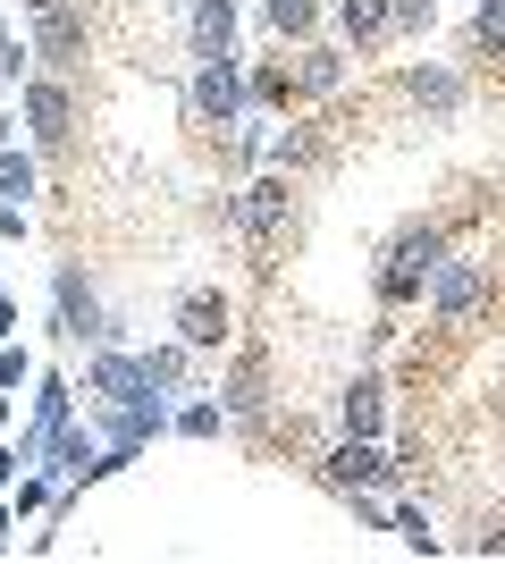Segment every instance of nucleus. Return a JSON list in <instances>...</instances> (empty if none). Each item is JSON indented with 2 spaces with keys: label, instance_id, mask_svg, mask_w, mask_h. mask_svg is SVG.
Returning <instances> with one entry per match:
<instances>
[{
  "label": "nucleus",
  "instance_id": "obj_1",
  "mask_svg": "<svg viewBox=\"0 0 505 564\" xmlns=\"http://www.w3.org/2000/svg\"><path fill=\"white\" fill-rule=\"evenodd\" d=\"M455 253V219H438V212H413L387 228L380 261H371V295H380V312H413L421 295H430L438 279V261Z\"/></svg>",
  "mask_w": 505,
  "mask_h": 564
},
{
  "label": "nucleus",
  "instance_id": "obj_2",
  "mask_svg": "<svg viewBox=\"0 0 505 564\" xmlns=\"http://www.w3.org/2000/svg\"><path fill=\"white\" fill-rule=\"evenodd\" d=\"M228 203H237V236H244V253H253V279H270V253H278V236L295 228V177L287 169H262V177L237 186Z\"/></svg>",
  "mask_w": 505,
  "mask_h": 564
},
{
  "label": "nucleus",
  "instance_id": "obj_3",
  "mask_svg": "<svg viewBox=\"0 0 505 564\" xmlns=\"http://www.w3.org/2000/svg\"><path fill=\"white\" fill-rule=\"evenodd\" d=\"M186 110H194V127H244L253 94H244V59L237 51H211V59L186 68Z\"/></svg>",
  "mask_w": 505,
  "mask_h": 564
},
{
  "label": "nucleus",
  "instance_id": "obj_4",
  "mask_svg": "<svg viewBox=\"0 0 505 564\" xmlns=\"http://www.w3.org/2000/svg\"><path fill=\"white\" fill-rule=\"evenodd\" d=\"M488 295H497V270H488L481 253H447L421 304H430V321H438V329H472V312H481Z\"/></svg>",
  "mask_w": 505,
  "mask_h": 564
},
{
  "label": "nucleus",
  "instance_id": "obj_5",
  "mask_svg": "<svg viewBox=\"0 0 505 564\" xmlns=\"http://www.w3.org/2000/svg\"><path fill=\"white\" fill-rule=\"evenodd\" d=\"M312 480L337 497V489H396L405 471H396V455H387L380 438H345V430H337V447H320Z\"/></svg>",
  "mask_w": 505,
  "mask_h": 564
},
{
  "label": "nucleus",
  "instance_id": "obj_6",
  "mask_svg": "<svg viewBox=\"0 0 505 564\" xmlns=\"http://www.w3.org/2000/svg\"><path fill=\"white\" fill-rule=\"evenodd\" d=\"M51 304H59V337H68V346H119V321H110V312H101V295L94 286H85V270H76V261H59V270H51Z\"/></svg>",
  "mask_w": 505,
  "mask_h": 564
},
{
  "label": "nucleus",
  "instance_id": "obj_7",
  "mask_svg": "<svg viewBox=\"0 0 505 564\" xmlns=\"http://www.w3.org/2000/svg\"><path fill=\"white\" fill-rule=\"evenodd\" d=\"M168 329L186 337L194 354H219L237 337V304L219 295V286H177V304H168Z\"/></svg>",
  "mask_w": 505,
  "mask_h": 564
},
{
  "label": "nucleus",
  "instance_id": "obj_8",
  "mask_svg": "<svg viewBox=\"0 0 505 564\" xmlns=\"http://www.w3.org/2000/svg\"><path fill=\"white\" fill-rule=\"evenodd\" d=\"M18 94H25V127H34V143H43V152H68V135H76V85H68V76H25Z\"/></svg>",
  "mask_w": 505,
  "mask_h": 564
},
{
  "label": "nucleus",
  "instance_id": "obj_9",
  "mask_svg": "<svg viewBox=\"0 0 505 564\" xmlns=\"http://www.w3.org/2000/svg\"><path fill=\"white\" fill-rule=\"evenodd\" d=\"M219 404H228V422L262 430L270 422V346H244L237 362H228V379H219Z\"/></svg>",
  "mask_w": 505,
  "mask_h": 564
},
{
  "label": "nucleus",
  "instance_id": "obj_10",
  "mask_svg": "<svg viewBox=\"0 0 505 564\" xmlns=\"http://www.w3.org/2000/svg\"><path fill=\"white\" fill-rule=\"evenodd\" d=\"M85 51H94V25H85V9H51V18H34V59L43 68H59V76H76L85 68Z\"/></svg>",
  "mask_w": 505,
  "mask_h": 564
},
{
  "label": "nucleus",
  "instance_id": "obj_11",
  "mask_svg": "<svg viewBox=\"0 0 505 564\" xmlns=\"http://www.w3.org/2000/svg\"><path fill=\"white\" fill-rule=\"evenodd\" d=\"M85 397H94V404H135V397H152V379H144V354L94 346V362H85Z\"/></svg>",
  "mask_w": 505,
  "mask_h": 564
},
{
  "label": "nucleus",
  "instance_id": "obj_12",
  "mask_svg": "<svg viewBox=\"0 0 505 564\" xmlns=\"http://www.w3.org/2000/svg\"><path fill=\"white\" fill-rule=\"evenodd\" d=\"M396 94H405L421 118H455L463 110V76L438 68V59H413V68H396Z\"/></svg>",
  "mask_w": 505,
  "mask_h": 564
},
{
  "label": "nucleus",
  "instance_id": "obj_13",
  "mask_svg": "<svg viewBox=\"0 0 505 564\" xmlns=\"http://www.w3.org/2000/svg\"><path fill=\"white\" fill-rule=\"evenodd\" d=\"M337 430H345V438H387V379L380 371L345 379V397H337Z\"/></svg>",
  "mask_w": 505,
  "mask_h": 564
},
{
  "label": "nucleus",
  "instance_id": "obj_14",
  "mask_svg": "<svg viewBox=\"0 0 505 564\" xmlns=\"http://www.w3.org/2000/svg\"><path fill=\"white\" fill-rule=\"evenodd\" d=\"M345 59H354V51H337V43H295V94L304 101H329L337 85H345Z\"/></svg>",
  "mask_w": 505,
  "mask_h": 564
},
{
  "label": "nucleus",
  "instance_id": "obj_15",
  "mask_svg": "<svg viewBox=\"0 0 505 564\" xmlns=\"http://www.w3.org/2000/svg\"><path fill=\"white\" fill-rule=\"evenodd\" d=\"M337 34L345 51H380L396 34V0H337Z\"/></svg>",
  "mask_w": 505,
  "mask_h": 564
},
{
  "label": "nucleus",
  "instance_id": "obj_16",
  "mask_svg": "<svg viewBox=\"0 0 505 564\" xmlns=\"http://www.w3.org/2000/svg\"><path fill=\"white\" fill-rule=\"evenodd\" d=\"M186 43H194V59L237 51V0H194L186 9Z\"/></svg>",
  "mask_w": 505,
  "mask_h": 564
},
{
  "label": "nucleus",
  "instance_id": "obj_17",
  "mask_svg": "<svg viewBox=\"0 0 505 564\" xmlns=\"http://www.w3.org/2000/svg\"><path fill=\"white\" fill-rule=\"evenodd\" d=\"M320 161H329V127H287L270 143V169H287V177H312Z\"/></svg>",
  "mask_w": 505,
  "mask_h": 564
},
{
  "label": "nucleus",
  "instance_id": "obj_18",
  "mask_svg": "<svg viewBox=\"0 0 505 564\" xmlns=\"http://www.w3.org/2000/svg\"><path fill=\"white\" fill-rule=\"evenodd\" d=\"M262 25L278 43H320V0H262Z\"/></svg>",
  "mask_w": 505,
  "mask_h": 564
},
{
  "label": "nucleus",
  "instance_id": "obj_19",
  "mask_svg": "<svg viewBox=\"0 0 505 564\" xmlns=\"http://www.w3.org/2000/svg\"><path fill=\"white\" fill-rule=\"evenodd\" d=\"M244 94H253V110H295V68L287 59H262V68H244Z\"/></svg>",
  "mask_w": 505,
  "mask_h": 564
},
{
  "label": "nucleus",
  "instance_id": "obj_20",
  "mask_svg": "<svg viewBox=\"0 0 505 564\" xmlns=\"http://www.w3.org/2000/svg\"><path fill=\"white\" fill-rule=\"evenodd\" d=\"M186 362H194L186 337H168V346H144V379L161 388V397H168V388H186Z\"/></svg>",
  "mask_w": 505,
  "mask_h": 564
},
{
  "label": "nucleus",
  "instance_id": "obj_21",
  "mask_svg": "<svg viewBox=\"0 0 505 564\" xmlns=\"http://www.w3.org/2000/svg\"><path fill=\"white\" fill-rule=\"evenodd\" d=\"M387 531H396L413 556H438V547H447V540H438V522L421 514V506H396V514H387Z\"/></svg>",
  "mask_w": 505,
  "mask_h": 564
},
{
  "label": "nucleus",
  "instance_id": "obj_22",
  "mask_svg": "<svg viewBox=\"0 0 505 564\" xmlns=\"http://www.w3.org/2000/svg\"><path fill=\"white\" fill-rule=\"evenodd\" d=\"M0 76H9V85H25V76H34V34H18L9 18H0Z\"/></svg>",
  "mask_w": 505,
  "mask_h": 564
},
{
  "label": "nucleus",
  "instance_id": "obj_23",
  "mask_svg": "<svg viewBox=\"0 0 505 564\" xmlns=\"http://www.w3.org/2000/svg\"><path fill=\"white\" fill-rule=\"evenodd\" d=\"M472 51L505 59V0H481V9H472Z\"/></svg>",
  "mask_w": 505,
  "mask_h": 564
},
{
  "label": "nucleus",
  "instance_id": "obj_24",
  "mask_svg": "<svg viewBox=\"0 0 505 564\" xmlns=\"http://www.w3.org/2000/svg\"><path fill=\"white\" fill-rule=\"evenodd\" d=\"M177 430H186V438H219V430H228V404H219V397H194L186 413H177Z\"/></svg>",
  "mask_w": 505,
  "mask_h": 564
},
{
  "label": "nucleus",
  "instance_id": "obj_25",
  "mask_svg": "<svg viewBox=\"0 0 505 564\" xmlns=\"http://www.w3.org/2000/svg\"><path fill=\"white\" fill-rule=\"evenodd\" d=\"M0 194H18V203H25V194H43V169L25 161V152H0Z\"/></svg>",
  "mask_w": 505,
  "mask_h": 564
},
{
  "label": "nucleus",
  "instance_id": "obj_26",
  "mask_svg": "<svg viewBox=\"0 0 505 564\" xmlns=\"http://www.w3.org/2000/svg\"><path fill=\"white\" fill-rule=\"evenodd\" d=\"M438 25V0H396V34H430Z\"/></svg>",
  "mask_w": 505,
  "mask_h": 564
},
{
  "label": "nucleus",
  "instance_id": "obj_27",
  "mask_svg": "<svg viewBox=\"0 0 505 564\" xmlns=\"http://www.w3.org/2000/svg\"><path fill=\"white\" fill-rule=\"evenodd\" d=\"M25 379H34V354H25V346H0V388H25Z\"/></svg>",
  "mask_w": 505,
  "mask_h": 564
},
{
  "label": "nucleus",
  "instance_id": "obj_28",
  "mask_svg": "<svg viewBox=\"0 0 505 564\" xmlns=\"http://www.w3.org/2000/svg\"><path fill=\"white\" fill-rule=\"evenodd\" d=\"M0 236H25V203H0Z\"/></svg>",
  "mask_w": 505,
  "mask_h": 564
},
{
  "label": "nucleus",
  "instance_id": "obj_29",
  "mask_svg": "<svg viewBox=\"0 0 505 564\" xmlns=\"http://www.w3.org/2000/svg\"><path fill=\"white\" fill-rule=\"evenodd\" d=\"M18 464H25L18 447H0V489H9V480H18Z\"/></svg>",
  "mask_w": 505,
  "mask_h": 564
},
{
  "label": "nucleus",
  "instance_id": "obj_30",
  "mask_svg": "<svg viewBox=\"0 0 505 564\" xmlns=\"http://www.w3.org/2000/svg\"><path fill=\"white\" fill-rule=\"evenodd\" d=\"M51 9H68V0H25V18H51Z\"/></svg>",
  "mask_w": 505,
  "mask_h": 564
},
{
  "label": "nucleus",
  "instance_id": "obj_31",
  "mask_svg": "<svg viewBox=\"0 0 505 564\" xmlns=\"http://www.w3.org/2000/svg\"><path fill=\"white\" fill-rule=\"evenodd\" d=\"M9 329H18V304H9V295H0V337H9Z\"/></svg>",
  "mask_w": 505,
  "mask_h": 564
},
{
  "label": "nucleus",
  "instance_id": "obj_32",
  "mask_svg": "<svg viewBox=\"0 0 505 564\" xmlns=\"http://www.w3.org/2000/svg\"><path fill=\"white\" fill-rule=\"evenodd\" d=\"M0 547H9V506H0Z\"/></svg>",
  "mask_w": 505,
  "mask_h": 564
},
{
  "label": "nucleus",
  "instance_id": "obj_33",
  "mask_svg": "<svg viewBox=\"0 0 505 564\" xmlns=\"http://www.w3.org/2000/svg\"><path fill=\"white\" fill-rule=\"evenodd\" d=\"M0 152H9V110H0Z\"/></svg>",
  "mask_w": 505,
  "mask_h": 564
},
{
  "label": "nucleus",
  "instance_id": "obj_34",
  "mask_svg": "<svg viewBox=\"0 0 505 564\" xmlns=\"http://www.w3.org/2000/svg\"><path fill=\"white\" fill-rule=\"evenodd\" d=\"M497 422H505V397H497Z\"/></svg>",
  "mask_w": 505,
  "mask_h": 564
}]
</instances>
